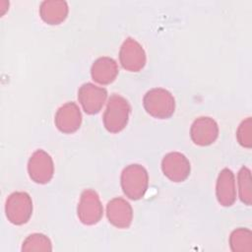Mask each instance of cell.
I'll return each instance as SVG.
<instances>
[{
	"mask_svg": "<svg viewBox=\"0 0 252 252\" xmlns=\"http://www.w3.org/2000/svg\"><path fill=\"white\" fill-rule=\"evenodd\" d=\"M120 180L123 193L131 200L143 198L149 186L148 171L138 163L127 165L121 172Z\"/></svg>",
	"mask_w": 252,
	"mask_h": 252,
	"instance_id": "cell-2",
	"label": "cell"
},
{
	"mask_svg": "<svg viewBox=\"0 0 252 252\" xmlns=\"http://www.w3.org/2000/svg\"><path fill=\"white\" fill-rule=\"evenodd\" d=\"M229 246L233 252L252 251V232L245 227L234 229L229 236Z\"/></svg>",
	"mask_w": 252,
	"mask_h": 252,
	"instance_id": "cell-16",
	"label": "cell"
},
{
	"mask_svg": "<svg viewBox=\"0 0 252 252\" xmlns=\"http://www.w3.org/2000/svg\"><path fill=\"white\" fill-rule=\"evenodd\" d=\"M28 172L33 182L48 183L54 174V163L50 155L43 150H36L29 159Z\"/></svg>",
	"mask_w": 252,
	"mask_h": 252,
	"instance_id": "cell-6",
	"label": "cell"
},
{
	"mask_svg": "<svg viewBox=\"0 0 252 252\" xmlns=\"http://www.w3.org/2000/svg\"><path fill=\"white\" fill-rule=\"evenodd\" d=\"M163 174L173 182H182L190 174L191 165L188 158L181 153L171 152L166 154L161 160Z\"/></svg>",
	"mask_w": 252,
	"mask_h": 252,
	"instance_id": "cell-9",
	"label": "cell"
},
{
	"mask_svg": "<svg viewBox=\"0 0 252 252\" xmlns=\"http://www.w3.org/2000/svg\"><path fill=\"white\" fill-rule=\"evenodd\" d=\"M130 112L131 107L125 97L117 94H111L102 117L105 129L109 133L122 131L129 121Z\"/></svg>",
	"mask_w": 252,
	"mask_h": 252,
	"instance_id": "cell-1",
	"label": "cell"
},
{
	"mask_svg": "<svg viewBox=\"0 0 252 252\" xmlns=\"http://www.w3.org/2000/svg\"><path fill=\"white\" fill-rule=\"evenodd\" d=\"M106 217L112 225L118 228H127L133 220V209L125 199L116 197L107 203Z\"/></svg>",
	"mask_w": 252,
	"mask_h": 252,
	"instance_id": "cell-12",
	"label": "cell"
},
{
	"mask_svg": "<svg viewBox=\"0 0 252 252\" xmlns=\"http://www.w3.org/2000/svg\"><path fill=\"white\" fill-rule=\"evenodd\" d=\"M54 122L57 129L62 133L76 132L82 123V113L79 106L73 101L66 102L56 111Z\"/></svg>",
	"mask_w": 252,
	"mask_h": 252,
	"instance_id": "cell-11",
	"label": "cell"
},
{
	"mask_svg": "<svg viewBox=\"0 0 252 252\" xmlns=\"http://www.w3.org/2000/svg\"><path fill=\"white\" fill-rule=\"evenodd\" d=\"M50 239L42 233L30 234L23 242L22 251H51Z\"/></svg>",
	"mask_w": 252,
	"mask_h": 252,
	"instance_id": "cell-18",
	"label": "cell"
},
{
	"mask_svg": "<svg viewBox=\"0 0 252 252\" xmlns=\"http://www.w3.org/2000/svg\"><path fill=\"white\" fill-rule=\"evenodd\" d=\"M8 220L16 225L27 223L32 215V201L27 192L17 191L10 194L5 203Z\"/></svg>",
	"mask_w": 252,
	"mask_h": 252,
	"instance_id": "cell-4",
	"label": "cell"
},
{
	"mask_svg": "<svg viewBox=\"0 0 252 252\" xmlns=\"http://www.w3.org/2000/svg\"><path fill=\"white\" fill-rule=\"evenodd\" d=\"M107 98V91L93 83L83 84L78 91V99L87 114L98 113Z\"/></svg>",
	"mask_w": 252,
	"mask_h": 252,
	"instance_id": "cell-8",
	"label": "cell"
},
{
	"mask_svg": "<svg viewBox=\"0 0 252 252\" xmlns=\"http://www.w3.org/2000/svg\"><path fill=\"white\" fill-rule=\"evenodd\" d=\"M190 137L193 143L198 146H209L219 137L218 123L208 116L198 117L191 125Z\"/></svg>",
	"mask_w": 252,
	"mask_h": 252,
	"instance_id": "cell-10",
	"label": "cell"
},
{
	"mask_svg": "<svg viewBox=\"0 0 252 252\" xmlns=\"http://www.w3.org/2000/svg\"><path fill=\"white\" fill-rule=\"evenodd\" d=\"M68 12V4L63 0H46L39 7L40 18L48 25L61 24L67 18Z\"/></svg>",
	"mask_w": 252,
	"mask_h": 252,
	"instance_id": "cell-15",
	"label": "cell"
},
{
	"mask_svg": "<svg viewBox=\"0 0 252 252\" xmlns=\"http://www.w3.org/2000/svg\"><path fill=\"white\" fill-rule=\"evenodd\" d=\"M77 215L80 221L86 225L95 224L101 220L103 207L94 190L86 189L82 192L77 207Z\"/></svg>",
	"mask_w": 252,
	"mask_h": 252,
	"instance_id": "cell-5",
	"label": "cell"
},
{
	"mask_svg": "<svg viewBox=\"0 0 252 252\" xmlns=\"http://www.w3.org/2000/svg\"><path fill=\"white\" fill-rule=\"evenodd\" d=\"M146 52L143 46L134 38L127 37L119 50V61L129 72H139L146 65Z\"/></svg>",
	"mask_w": 252,
	"mask_h": 252,
	"instance_id": "cell-7",
	"label": "cell"
},
{
	"mask_svg": "<svg viewBox=\"0 0 252 252\" xmlns=\"http://www.w3.org/2000/svg\"><path fill=\"white\" fill-rule=\"evenodd\" d=\"M118 72L116 61L108 56L97 58L91 68L93 80L100 85H108L112 83L116 79Z\"/></svg>",
	"mask_w": 252,
	"mask_h": 252,
	"instance_id": "cell-14",
	"label": "cell"
},
{
	"mask_svg": "<svg viewBox=\"0 0 252 252\" xmlns=\"http://www.w3.org/2000/svg\"><path fill=\"white\" fill-rule=\"evenodd\" d=\"M145 110L158 119L169 118L175 110V99L170 92L162 88H154L143 98Z\"/></svg>",
	"mask_w": 252,
	"mask_h": 252,
	"instance_id": "cell-3",
	"label": "cell"
},
{
	"mask_svg": "<svg viewBox=\"0 0 252 252\" xmlns=\"http://www.w3.org/2000/svg\"><path fill=\"white\" fill-rule=\"evenodd\" d=\"M252 179L251 171L248 167L242 166L237 174V185L239 199L242 203L250 206L252 203Z\"/></svg>",
	"mask_w": 252,
	"mask_h": 252,
	"instance_id": "cell-17",
	"label": "cell"
},
{
	"mask_svg": "<svg viewBox=\"0 0 252 252\" xmlns=\"http://www.w3.org/2000/svg\"><path fill=\"white\" fill-rule=\"evenodd\" d=\"M236 138L238 143L247 149L252 147V119L247 117L243 120L236 131Z\"/></svg>",
	"mask_w": 252,
	"mask_h": 252,
	"instance_id": "cell-19",
	"label": "cell"
},
{
	"mask_svg": "<svg viewBox=\"0 0 252 252\" xmlns=\"http://www.w3.org/2000/svg\"><path fill=\"white\" fill-rule=\"evenodd\" d=\"M216 196L218 202L223 207H230L236 200V186L233 172L223 168L217 179Z\"/></svg>",
	"mask_w": 252,
	"mask_h": 252,
	"instance_id": "cell-13",
	"label": "cell"
}]
</instances>
